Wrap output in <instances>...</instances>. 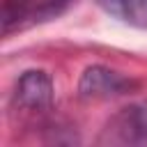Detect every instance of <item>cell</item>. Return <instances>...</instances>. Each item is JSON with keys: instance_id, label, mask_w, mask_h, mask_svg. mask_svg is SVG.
Wrapping results in <instances>:
<instances>
[{"instance_id": "cell-1", "label": "cell", "mask_w": 147, "mask_h": 147, "mask_svg": "<svg viewBox=\"0 0 147 147\" xmlns=\"http://www.w3.org/2000/svg\"><path fill=\"white\" fill-rule=\"evenodd\" d=\"M136 80L108 69V67H87L78 80V92L87 101H99V99H115L122 94H129L136 90Z\"/></svg>"}, {"instance_id": "cell-3", "label": "cell", "mask_w": 147, "mask_h": 147, "mask_svg": "<svg viewBox=\"0 0 147 147\" xmlns=\"http://www.w3.org/2000/svg\"><path fill=\"white\" fill-rule=\"evenodd\" d=\"M14 103L25 108V110H32V113L51 108V103H53V80H51V76L41 69L25 71L16 83Z\"/></svg>"}, {"instance_id": "cell-4", "label": "cell", "mask_w": 147, "mask_h": 147, "mask_svg": "<svg viewBox=\"0 0 147 147\" xmlns=\"http://www.w3.org/2000/svg\"><path fill=\"white\" fill-rule=\"evenodd\" d=\"M99 7L115 16L117 21L138 28V30H147V0H96Z\"/></svg>"}, {"instance_id": "cell-5", "label": "cell", "mask_w": 147, "mask_h": 147, "mask_svg": "<svg viewBox=\"0 0 147 147\" xmlns=\"http://www.w3.org/2000/svg\"><path fill=\"white\" fill-rule=\"evenodd\" d=\"M71 0H41V5L37 7V14L39 16H55L60 14Z\"/></svg>"}, {"instance_id": "cell-2", "label": "cell", "mask_w": 147, "mask_h": 147, "mask_svg": "<svg viewBox=\"0 0 147 147\" xmlns=\"http://www.w3.org/2000/svg\"><path fill=\"white\" fill-rule=\"evenodd\" d=\"M101 142L147 145V106H129L117 113L103 129Z\"/></svg>"}]
</instances>
